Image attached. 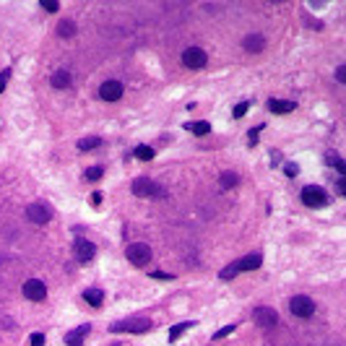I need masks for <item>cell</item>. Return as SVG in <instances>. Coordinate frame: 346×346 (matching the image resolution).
Instances as JSON below:
<instances>
[{
	"mask_svg": "<svg viewBox=\"0 0 346 346\" xmlns=\"http://www.w3.org/2000/svg\"><path fill=\"white\" fill-rule=\"evenodd\" d=\"M151 328V320L148 318H130L123 323H112L110 325V333H123V330H130V333H143V330Z\"/></svg>",
	"mask_w": 346,
	"mask_h": 346,
	"instance_id": "6da1fadb",
	"label": "cell"
},
{
	"mask_svg": "<svg viewBox=\"0 0 346 346\" xmlns=\"http://www.w3.org/2000/svg\"><path fill=\"white\" fill-rule=\"evenodd\" d=\"M302 201H305V206H310V208H320V206L328 203V195H325V190L318 188V185H307V188L302 190Z\"/></svg>",
	"mask_w": 346,
	"mask_h": 346,
	"instance_id": "7a4b0ae2",
	"label": "cell"
},
{
	"mask_svg": "<svg viewBox=\"0 0 346 346\" xmlns=\"http://www.w3.org/2000/svg\"><path fill=\"white\" fill-rule=\"evenodd\" d=\"M128 261L133 266H146L148 261H151V247H148L146 242H133L128 247Z\"/></svg>",
	"mask_w": 346,
	"mask_h": 346,
	"instance_id": "3957f363",
	"label": "cell"
},
{
	"mask_svg": "<svg viewBox=\"0 0 346 346\" xmlns=\"http://www.w3.org/2000/svg\"><path fill=\"white\" fill-rule=\"evenodd\" d=\"M289 310L297 315V318H310V315L315 312V302L310 297L305 294H299V297H292V302H289Z\"/></svg>",
	"mask_w": 346,
	"mask_h": 346,
	"instance_id": "277c9868",
	"label": "cell"
},
{
	"mask_svg": "<svg viewBox=\"0 0 346 346\" xmlns=\"http://www.w3.org/2000/svg\"><path fill=\"white\" fill-rule=\"evenodd\" d=\"M73 252H76V261H81V263H89L97 255V245L94 242H89V239H76L73 242Z\"/></svg>",
	"mask_w": 346,
	"mask_h": 346,
	"instance_id": "5b68a950",
	"label": "cell"
},
{
	"mask_svg": "<svg viewBox=\"0 0 346 346\" xmlns=\"http://www.w3.org/2000/svg\"><path fill=\"white\" fill-rule=\"evenodd\" d=\"M206 52L201 50V47H188L185 52H183V63L188 65V68H193V70H198V68H203L206 65Z\"/></svg>",
	"mask_w": 346,
	"mask_h": 346,
	"instance_id": "8992f818",
	"label": "cell"
},
{
	"mask_svg": "<svg viewBox=\"0 0 346 346\" xmlns=\"http://www.w3.org/2000/svg\"><path fill=\"white\" fill-rule=\"evenodd\" d=\"M24 294H26V299H34V302H42L44 297H47V287L39 281V279H29L26 284H24Z\"/></svg>",
	"mask_w": 346,
	"mask_h": 346,
	"instance_id": "52a82bcc",
	"label": "cell"
},
{
	"mask_svg": "<svg viewBox=\"0 0 346 346\" xmlns=\"http://www.w3.org/2000/svg\"><path fill=\"white\" fill-rule=\"evenodd\" d=\"M99 97L104 102H117L120 97H123V83L120 81H104L99 86Z\"/></svg>",
	"mask_w": 346,
	"mask_h": 346,
	"instance_id": "ba28073f",
	"label": "cell"
},
{
	"mask_svg": "<svg viewBox=\"0 0 346 346\" xmlns=\"http://www.w3.org/2000/svg\"><path fill=\"white\" fill-rule=\"evenodd\" d=\"M252 318H255V323L263 325V328H274L279 323V312L271 310V307H258V310L252 312Z\"/></svg>",
	"mask_w": 346,
	"mask_h": 346,
	"instance_id": "9c48e42d",
	"label": "cell"
},
{
	"mask_svg": "<svg viewBox=\"0 0 346 346\" xmlns=\"http://www.w3.org/2000/svg\"><path fill=\"white\" fill-rule=\"evenodd\" d=\"M26 216L32 219L34 224H47V221L52 219V211H50L44 203H32V206L26 208Z\"/></svg>",
	"mask_w": 346,
	"mask_h": 346,
	"instance_id": "30bf717a",
	"label": "cell"
},
{
	"mask_svg": "<svg viewBox=\"0 0 346 346\" xmlns=\"http://www.w3.org/2000/svg\"><path fill=\"white\" fill-rule=\"evenodd\" d=\"M133 193H135V195H159L161 190H159V185L151 183L148 177H138V180L133 183Z\"/></svg>",
	"mask_w": 346,
	"mask_h": 346,
	"instance_id": "8fae6325",
	"label": "cell"
},
{
	"mask_svg": "<svg viewBox=\"0 0 346 346\" xmlns=\"http://www.w3.org/2000/svg\"><path fill=\"white\" fill-rule=\"evenodd\" d=\"M242 47L247 50V52H263V47H266V39L261 37V34H247L245 39H242Z\"/></svg>",
	"mask_w": 346,
	"mask_h": 346,
	"instance_id": "7c38bea8",
	"label": "cell"
},
{
	"mask_svg": "<svg viewBox=\"0 0 346 346\" xmlns=\"http://www.w3.org/2000/svg\"><path fill=\"white\" fill-rule=\"evenodd\" d=\"M261 266H263V255H258V252L237 261V268H239V271H255V268H261Z\"/></svg>",
	"mask_w": 346,
	"mask_h": 346,
	"instance_id": "4fadbf2b",
	"label": "cell"
},
{
	"mask_svg": "<svg viewBox=\"0 0 346 346\" xmlns=\"http://www.w3.org/2000/svg\"><path fill=\"white\" fill-rule=\"evenodd\" d=\"M89 333V325H81L76 330H70V333L65 336V343L68 346H83V336Z\"/></svg>",
	"mask_w": 346,
	"mask_h": 346,
	"instance_id": "5bb4252c",
	"label": "cell"
},
{
	"mask_svg": "<svg viewBox=\"0 0 346 346\" xmlns=\"http://www.w3.org/2000/svg\"><path fill=\"white\" fill-rule=\"evenodd\" d=\"M268 110L274 115H284V112H292L294 110V102H281V99H271L268 102Z\"/></svg>",
	"mask_w": 346,
	"mask_h": 346,
	"instance_id": "9a60e30c",
	"label": "cell"
},
{
	"mask_svg": "<svg viewBox=\"0 0 346 346\" xmlns=\"http://www.w3.org/2000/svg\"><path fill=\"white\" fill-rule=\"evenodd\" d=\"M57 34L63 37V39H70V37H76V21H70V19L60 21V24H57Z\"/></svg>",
	"mask_w": 346,
	"mask_h": 346,
	"instance_id": "2e32d148",
	"label": "cell"
},
{
	"mask_svg": "<svg viewBox=\"0 0 346 346\" xmlns=\"http://www.w3.org/2000/svg\"><path fill=\"white\" fill-rule=\"evenodd\" d=\"M219 185H221L224 190L237 188V185H239V175H237V172H221V177H219Z\"/></svg>",
	"mask_w": 346,
	"mask_h": 346,
	"instance_id": "e0dca14e",
	"label": "cell"
},
{
	"mask_svg": "<svg viewBox=\"0 0 346 346\" xmlns=\"http://www.w3.org/2000/svg\"><path fill=\"white\" fill-rule=\"evenodd\" d=\"M52 86H55V89H68V86H70V73H68V70H55Z\"/></svg>",
	"mask_w": 346,
	"mask_h": 346,
	"instance_id": "ac0fdd59",
	"label": "cell"
},
{
	"mask_svg": "<svg viewBox=\"0 0 346 346\" xmlns=\"http://www.w3.org/2000/svg\"><path fill=\"white\" fill-rule=\"evenodd\" d=\"M83 299H86L92 307H99V305L104 302V294H102L99 289H86V292H83Z\"/></svg>",
	"mask_w": 346,
	"mask_h": 346,
	"instance_id": "d6986e66",
	"label": "cell"
},
{
	"mask_svg": "<svg viewBox=\"0 0 346 346\" xmlns=\"http://www.w3.org/2000/svg\"><path fill=\"white\" fill-rule=\"evenodd\" d=\"M193 325H195L193 320H188V323H180V325H172V330H169V341L175 343V341H177L180 336H183V333H185L188 328H193Z\"/></svg>",
	"mask_w": 346,
	"mask_h": 346,
	"instance_id": "ffe728a7",
	"label": "cell"
},
{
	"mask_svg": "<svg viewBox=\"0 0 346 346\" xmlns=\"http://www.w3.org/2000/svg\"><path fill=\"white\" fill-rule=\"evenodd\" d=\"M185 128H188V130H193L195 135H206L208 130H211V125H208L206 120H201V123H188Z\"/></svg>",
	"mask_w": 346,
	"mask_h": 346,
	"instance_id": "44dd1931",
	"label": "cell"
},
{
	"mask_svg": "<svg viewBox=\"0 0 346 346\" xmlns=\"http://www.w3.org/2000/svg\"><path fill=\"white\" fill-rule=\"evenodd\" d=\"M102 141L97 138V135H89V138H81L78 141V148H81V151H92V148H97Z\"/></svg>",
	"mask_w": 346,
	"mask_h": 346,
	"instance_id": "7402d4cb",
	"label": "cell"
},
{
	"mask_svg": "<svg viewBox=\"0 0 346 346\" xmlns=\"http://www.w3.org/2000/svg\"><path fill=\"white\" fill-rule=\"evenodd\" d=\"M135 156H138L141 161H151L154 159V148L151 146H138L135 148Z\"/></svg>",
	"mask_w": 346,
	"mask_h": 346,
	"instance_id": "603a6c76",
	"label": "cell"
},
{
	"mask_svg": "<svg viewBox=\"0 0 346 346\" xmlns=\"http://www.w3.org/2000/svg\"><path fill=\"white\" fill-rule=\"evenodd\" d=\"M325 159H328V161H330V164H333V167H336V172H341V175L346 172V161H343L341 156H336L333 151H330V154H328Z\"/></svg>",
	"mask_w": 346,
	"mask_h": 346,
	"instance_id": "cb8c5ba5",
	"label": "cell"
},
{
	"mask_svg": "<svg viewBox=\"0 0 346 346\" xmlns=\"http://www.w3.org/2000/svg\"><path fill=\"white\" fill-rule=\"evenodd\" d=\"M102 175H104L102 167H89V169H86V180H99Z\"/></svg>",
	"mask_w": 346,
	"mask_h": 346,
	"instance_id": "d4e9b609",
	"label": "cell"
},
{
	"mask_svg": "<svg viewBox=\"0 0 346 346\" xmlns=\"http://www.w3.org/2000/svg\"><path fill=\"white\" fill-rule=\"evenodd\" d=\"M11 73H13L11 68H6L3 73H0V94L6 92V86H8V78H11Z\"/></svg>",
	"mask_w": 346,
	"mask_h": 346,
	"instance_id": "484cf974",
	"label": "cell"
},
{
	"mask_svg": "<svg viewBox=\"0 0 346 346\" xmlns=\"http://www.w3.org/2000/svg\"><path fill=\"white\" fill-rule=\"evenodd\" d=\"M232 330H234V325H224V328H219L216 333H214V338H227Z\"/></svg>",
	"mask_w": 346,
	"mask_h": 346,
	"instance_id": "4316f807",
	"label": "cell"
},
{
	"mask_svg": "<svg viewBox=\"0 0 346 346\" xmlns=\"http://www.w3.org/2000/svg\"><path fill=\"white\" fill-rule=\"evenodd\" d=\"M42 8L50 11V13H55V11L60 8V3H57V0H42Z\"/></svg>",
	"mask_w": 346,
	"mask_h": 346,
	"instance_id": "83f0119b",
	"label": "cell"
},
{
	"mask_svg": "<svg viewBox=\"0 0 346 346\" xmlns=\"http://www.w3.org/2000/svg\"><path fill=\"white\" fill-rule=\"evenodd\" d=\"M336 81H338V83H346V65H338V68H336Z\"/></svg>",
	"mask_w": 346,
	"mask_h": 346,
	"instance_id": "f1b7e54d",
	"label": "cell"
},
{
	"mask_svg": "<svg viewBox=\"0 0 346 346\" xmlns=\"http://www.w3.org/2000/svg\"><path fill=\"white\" fill-rule=\"evenodd\" d=\"M247 112V102H242V104H237V107H234V117H242Z\"/></svg>",
	"mask_w": 346,
	"mask_h": 346,
	"instance_id": "f546056e",
	"label": "cell"
},
{
	"mask_svg": "<svg viewBox=\"0 0 346 346\" xmlns=\"http://www.w3.org/2000/svg\"><path fill=\"white\" fill-rule=\"evenodd\" d=\"M151 279H167V281H169V279H175V276H172V274H164V271H151Z\"/></svg>",
	"mask_w": 346,
	"mask_h": 346,
	"instance_id": "4dcf8cb0",
	"label": "cell"
},
{
	"mask_svg": "<svg viewBox=\"0 0 346 346\" xmlns=\"http://www.w3.org/2000/svg\"><path fill=\"white\" fill-rule=\"evenodd\" d=\"M29 343H32V346H44V336H42V333H34Z\"/></svg>",
	"mask_w": 346,
	"mask_h": 346,
	"instance_id": "1f68e13d",
	"label": "cell"
},
{
	"mask_svg": "<svg viewBox=\"0 0 346 346\" xmlns=\"http://www.w3.org/2000/svg\"><path fill=\"white\" fill-rule=\"evenodd\" d=\"M263 130V125H258V128H255V130H250V143L255 146V143H258V133Z\"/></svg>",
	"mask_w": 346,
	"mask_h": 346,
	"instance_id": "d6a6232c",
	"label": "cell"
},
{
	"mask_svg": "<svg viewBox=\"0 0 346 346\" xmlns=\"http://www.w3.org/2000/svg\"><path fill=\"white\" fill-rule=\"evenodd\" d=\"M284 172H287L289 177H294V175H297V164H292V161H289V164H284Z\"/></svg>",
	"mask_w": 346,
	"mask_h": 346,
	"instance_id": "836d02e7",
	"label": "cell"
},
{
	"mask_svg": "<svg viewBox=\"0 0 346 346\" xmlns=\"http://www.w3.org/2000/svg\"><path fill=\"white\" fill-rule=\"evenodd\" d=\"M99 203H102V193H94L92 195V206H99Z\"/></svg>",
	"mask_w": 346,
	"mask_h": 346,
	"instance_id": "e575fe53",
	"label": "cell"
},
{
	"mask_svg": "<svg viewBox=\"0 0 346 346\" xmlns=\"http://www.w3.org/2000/svg\"><path fill=\"white\" fill-rule=\"evenodd\" d=\"M336 188H338V193L343 195V193H346V180H338V185H336Z\"/></svg>",
	"mask_w": 346,
	"mask_h": 346,
	"instance_id": "d590c367",
	"label": "cell"
}]
</instances>
